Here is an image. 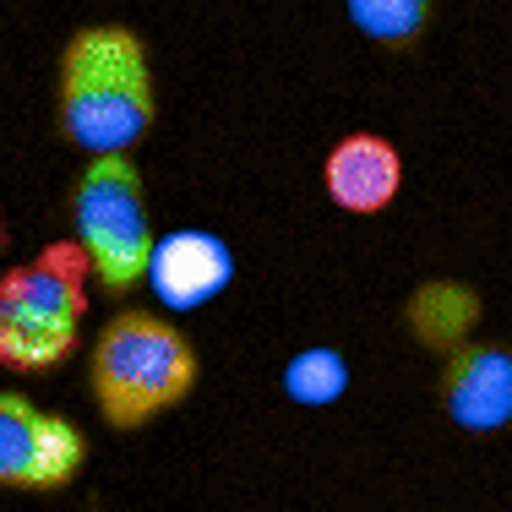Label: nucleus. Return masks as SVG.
<instances>
[{
  "instance_id": "1",
  "label": "nucleus",
  "mask_w": 512,
  "mask_h": 512,
  "mask_svg": "<svg viewBox=\"0 0 512 512\" xmlns=\"http://www.w3.org/2000/svg\"><path fill=\"white\" fill-rule=\"evenodd\" d=\"M55 126L88 158H131L153 131V60L126 22H88L66 39Z\"/></svg>"
},
{
  "instance_id": "2",
  "label": "nucleus",
  "mask_w": 512,
  "mask_h": 512,
  "mask_svg": "<svg viewBox=\"0 0 512 512\" xmlns=\"http://www.w3.org/2000/svg\"><path fill=\"white\" fill-rule=\"evenodd\" d=\"M197 387V349L164 311H115L88 349V393L109 431H142Z\"/></svg>"
},
{
  "instance_id": "3",
  "label": "nucleus",
  "mask_w": 512,
  "mask_h": 512,
  "mask_svg": "<svg viewBox=\"0 0 512 512\" xmlns=\"http://www.w3.org/2000/svg\"><path fill=\"white\" fill-rule=\"evenodd\" d=\"M88 256L77 240H55L39 256L0 273V365L17 376L55 371L77 349L88 316Z\"/></svg>"
},
{
  "instance_id": "4",
  "label": "nucleus",
  "mask_w": 512,
  "mask_h": 512,
  "mask_svg": "<svg viewBox=\"0 0 512 512\" xmlns=\"http://www.w3.org/2000/svg\"><path fill=\"white\" fill-rule=\"evenodd\" d=\"M71 240L88 256V273L104 295L148 284V262L158 246L153 207L142 169L131 158H88L71 180Z\"/></svg>"
},
{
  "instance_id": "5",
  "label": "nucleus",
  "mask_w": 512,
  "mask_h": 512,
  "mask_svg": "<svg viewBox=\"0 0 512 512\" xmlns=\"http://www.w3.org/2000/svg\"><path fill=\"white\" fill-rule=\"evenodd\" d=\"M88 463V436L71 414L0 393V491H66Z\"/></svg>"
},
{
  "instance_id": "6",
  "label": "nucleus",
  "mask_w": 512,
  "mask_h": 512,
  "mask_svg": "<svg viewBox=\"0 0 512 512\" xmlns=\"http://www.w3.org/2000/svg\"><path fill=\"white\" fill-rule=\"evenodd\" d=\"M442 414L469 436L512 425V349L469 338L442 360Z\"/></svg>"
},
{
  "instance_id": "7",
  "label": "nucleus",
  "mask_w": 512,
  "mask_h": 512,
  "mask_svg": "<svg viewBox=\"0 0 512 512\" xmlns=\"http://www.w3.org/2000/svg\"><path fill=\"white\" fill-rule=\"evenodd\" d=\"M235 284V251L213 229H169L148 262V289L169 311H202Z\"/></svg>"
},
{
  "instance_id": "8",
  "label": "nucleus",
  "mask_w": 512,
  "mask_h": 512,
  "mask_svg": "<svg viewBox=\"0 0 512 512\" xmlns=\"http://www.w3.org/2000/svg\"><path fill=\"white\" fill-rule=\"evenodd\" d=\"M322 191L333 207H344L355 218L387 213L404 191V153L376 131H349L322 158Z\"/></svg>"
},
{
  "instance_id": "9",
  "label": "nucleus",
  "mask_w": 512,
  "mask_h": 512,
  "mask_svg": "<svg viewBox=\"0 0 512 512\" xmlns=\"http://www.w3.org/2000/svg\"><path fill=\"white\" fill-rule=\"evenodd\" d=\"M480 295H474L469 284H458V278H425V284H414L409 306H404V327L409 338L420 349H431V355H453L474 338V327H480Z\"/></svg>"
},
{
  "instance_id": "10",
  "label": "nucleus",
  "mask_w": 512,
  "mask_h": 512,
  "mask_svg": "<svg viewBox=\"0 0 512 512\" xmlns=\"http://www.w3.org/2000/svg\"><path fill=\"white\" fill-rule=\"evenodd\" d=\"M344 11L360 28V39L382 44V50H409L431 28L436 0H344Z\"/></svg>"
},
{
  "instance_id": "11",
  "label": "nucleus",
  "mask_w": 512,
  "mask_h": 512,
  "mask_svg": "<svg viewBox=\"0 0 512 512\" xmlns=\"http://www.w3.org/2000/svg\"><path fill=\"white\" fill-rule=\"evenodd\" d=\"M344 393H349V360L338 355V349L311 344V349H300V355H289L284 398H295V404H306V409H322Z\"/></svg>"
},
{
  "instance_id": "12",
  "label": "nucleus",
  "mask_w": 512,
  "mask_h": 512,
  "mask_svg": "<svg viewBox=\"0 0 512 512\" xmlns=\"http://www.w3.org/2000/svg\"><path fill=\"white\" fill-rule=\"evenodd\" d=\"M0 246H6V213H0Z\"/></svg>"
}]
</instances>
